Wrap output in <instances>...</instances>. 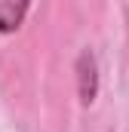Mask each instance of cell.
<instances>
[{
  "label": "cell",
  "mask_w": 129,
  "mask_h": 132,
  "mask_svg": "<svg viewBox=\"0 0 129 132\" xmlns=\"http://www.w3.org/2000/svg\"><path fill=\"white\" fill-rule=\"evenodd\" d=\"M31 0H0V34H12L22 28Z\"/></svg>",
  "instance_id": "cell-2"
},
{
  "label": "cell",
  "mask_w": 129,
  "mask_h": 132,
  "mask_svg": "<svg viewBox=\"0 0 129 132\" xmlns=\"http://www.w3.org/2000/svg\"><path fill=\"white\" fill-rule=\"evenodd\" d=\"M77 92L80 104H92L98 95V62L92 49H83L77 55Z\"/></svg>",
  "instance_id": "cell-1"
}]
</instances>
